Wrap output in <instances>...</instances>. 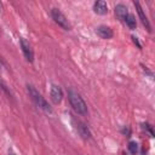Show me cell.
<instances>
[{"label":"cell","instance_id":"7c38bea8","mask_svg":"<svg viewBox=\"0 0 155 155\" xmlns=\"http://www.w3.org/2000/svg\"><path fill=\"white\" fill-rule=\"evenodd\" d=\"M127 149H128V151H130L132 155H136V154L138 153V143L134 142V140L128 142V144H127Z\"/></svg>","mask_w":155,"mask_h":155},{"label":"cell","instance_id":"7a4b0ae2","mask_svg":"<svg viewBox=\"0 0 155 155\" xmlns=\"http://www.w3.org/2000/svg\"><path fill=\"white\" fill-rule=\"evenodd\" d=\"M27 90H28V93H29V97L31 98V101L36 104V107H39L40 109H42L46 113H52V108L51 105L47 103V101L42 97V94L33 86V85H27Z\"/></svg>","mask_w":155,"mask_h":155},{"label":"cell","instance_id":"ba28073f","mask_svg":"<svg viewBox=\"0 0 155 155\" xmlns=\"http://www.w3.org/2000/svg\"><path fill=\"white\" fill-rule=\"evenodd\" d=\"M96 34L99 38H102V39H111L113 35H114L113 29L110 27H107V25H99V27H97Z\"/></svg>","mask_w":155,"mask_h":155},{"label":"cell","instance_id":"277c9868","mask_svg":"<svg viewBox=\"0 0 155 155\" xmlns=\"http://www.w3.org/2000/svg\"><path fill=\"white\" fill-rule=\"evenodd\" d=\"M19 45H21V48H22V52H23L25 59L31 63L34 61V52H33L31 46L29 45V42L24 38H21L19 39Z\"/></svg>","mask_w":155,"mask_h":155},{"label":"cell","instance_id":"30bf717a","mask_svg":"<svg viewBox=\"0 0 155 155\" xmlns=\"http://www.w3.org/2000/svg\"><path fill=\"white\" fill-rule=\"evenodd\" d=\"M115 15L121 22H125V18L128 15V8L124 4H117L115 6Z\"/></svg>","mask_w":155,"mask_h":155},{"label":"cell","instance_id":"8fae6325","mask_svg":"<svg viewBox=\"0 0 155 155\" xmlns=\"http://www.w3.org/2000/svg\"><path fill=\"white\" fill-rule=\"evenodd\" d=\"M125 23H126V25H127L130 29H136V27H137L136 17H134L133 15H131V13H128L127 17L125 18Z\"/></svg>","mask_w":155,"mask_h":155},{"label":"cell","instance_id":"8992f818","mask_svg":"<svg viewBox=\"0 0 155 155\" xmlns=\"http://www.w3.org/2000/svg\"><path fill=\"white\" fill-rule=\"evenodd\" d=\"M133 4H134V7H136V10H137V12H138L139 19L142 21V24L145 27V29H147L148 31H151V25H150V23H149L148 17L145 16V13H144V11H143L142 6L139 5V2H138V1H134Z\"/></svg>","mask_w":155,"mask_h":155},{"label":"cell","instance_id":"5bb4252c","mask_svg":"<svg viewBox=\"0 0 155 155\" xmlns=\"http://www.w3.org/2000/svg\"><path fill=\"white\" fill-rule=\"evenodd\" d=\"M142 126H143V128H144V130H147V131L149 132L150 137H154V131H153V127H151L149 124H143Z\"/></svg>","mask_w":155,"mask_h":155},{"label":"cell","instance_id":"9c48e42d","mask_svg":"<svg viewBox=\"0 0 155 155\" xmlns=\"http://www.w3.org/2000/svg\"><path fill=\"white\" fill-rule=\"evenodd\" d=\"M93 11H94V13L101 15V16L107 15V13H108V5H107V2H105L104 0H98V1H96V2L93 4Z\"/></svg>","mask_w":155,"mask_h":155},{"label":"cell","instance_id":"e0dca14e","mask_svg":"<svg viewBox=\"0 0 155 155\" xmlns=\"http://www.w3.org/2000/svg\"><path fill=\"white\" fill-rule=\"evenodd\" d=\"M8 155H16V154H15V153H10Z\"/></svg>","mask_w":155,"mask_h":155},{"label":"cell","instance_id":"4fadbf2b","mask_svg":"<svg viewBox=\"0 0 155 155\" xmlns=\"http://www.w3.org/2000/svg\"><path fill=\"white\" fill-rule=\"evenodd\" d=\"M0 88H1V90H2V91H4V92L7 94V96H8V98H12V93L10 92V90L7 88V86H6V85H5L2 81H0Z\"/></svg>","mask_w":155,"mask_h":155},{"label":"cell","instance_id":"5b68a950","mask_svg":"<svg viewBox=\"0 0 155 155\" xmlns=\"http://www.w3.org/2000/svg\"><path fill=\"white\" fill-rule=\"evenodd\" d=\"M74 124H75V128L79 133V136L82 138V139H91V131L88 130V127L80 120H74Z\"/></svg>","mask_w":155,"mask_h":155},{"label":"cell","instance_id":"6da1fadb","mask_svg":"<svg viewBox=\"0 0 155 155\" xmlns=\"http://www.w3.org/2000/svg\"><path fill=\"white\" fill-rule=\"evenodd\" d=\"M68 101H69V103H70V105L75 113L80 114V115H86L88 113L87 104L85 103L82 97L76 91H74L71 88L68 90Z\"/></svg>","mask_w":155,"mask_h":155},{"label":"cell","instance_id":"9a60e30c","mask_svg":"<svg viewBox=\"0 0 155 155\" xmlns=\"http://www.w3.org/2000/svg\"><path fill=\"white\" fill-rule=\"evenodd\" d=\"M121 133H122V134H125L126 137H130V134H131V130H130V127L125 126V127L121 130Z\"/></svg>","mask_w":155,"mask_h":155},{"label":"cell","instance_id":"2e32d148","mask_svg":"<svg viewBox=\"0 0 155 155\" xmlns=\"http://www.w3.org/2000/svg\"><path fill=\"white\" fill-rule=\"evenodd\" d=\"M132 41H133V42H134V44L138 46V48H142V45L139 44V41H138V39H137L136 36H132Z\"/></svg>","mask_w":155,"mask_h":155},{"label":"cell","instance_id":"3957f363","mask_svg":"<svg viewBox=\"0 0 155 155\" xmlns=\"http://www.w3.org/2000/svg\"><path fill=\"white\" fill-rule=\"evenodd\" d=\"M51 17H52V19L59 25V27H62L63 29H65V30H70V23L68 22V19H67V17L63 15V12L59 10V8H52L51 10Z\"/></svg>","mask_w":155,"mask_h":155},{"label":"cell","instance_id":"52a82bcc","mask_svg":"<svg viewBox=\"0 0 155 155\" xmlns=\"http://www.w3.org/2000/svg\"><path fill=\"white\" fill-rule=\"evenodd\" d=\"M50 96H51V99L54 104H58L62 102L63 99V91L59 86L57 85H52L51 86V91H50Z\"/></svg>","mask_w":155,"mask_h":155}]
</instances>
